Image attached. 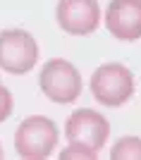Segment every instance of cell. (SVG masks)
I'll use <instances>...</instances> for the list:
<instances>
[{
  "instance_id": "7",
  "label": "cell",
  "mask_w": 141,
  "mask_h": 160,
  "mask_svg": "<svg viewBox=\"0 0 141 160\" xmlns=\"http://www.w3.org/2000/svg\"><path fill=\"white\" fill-rule=\"evenodd\" d=\"M103 17L105 29L115 38L127 43L141 38V0H110Z\"/></svg>"
},
{
  "instance_id": "8",
  "label": "cell",
  "mask_w": 141,
  "mask_h": 160,
  "mask_svg": "<svg viewBox=\"0 0 141 160\" xmlns=\"http://www.w3.org/2000/svg\"><path fill=\"white\" fill-rule=\"evenodd\" d=\"M113 160H141V136H122L110 148Z\"/></svg>"
},
{
  "instance_id": "1",
  "label": "cell",
  "mask_w": 141,
  "mask_h": 160,
  "mask_svg": "<svg viewBox=\"0 0 141 160\" xmlns=\"http://www.w3.org/2000/svg\"><path fill=\"white\" fill-rule=\"evenodd\" d=\"M91 96L103 108H122L136 91L134 72L122 62H103L91 74Z\"/></svg>"
},
{
  "instance_id": "5",
  "label": "cell",
  "mask_w": 141,
  "mask_h": 160,
  "mask_svg": "<svg viewBox=\"0 0 141 160\" xmlns=\"http://www.w3.org/2000/svg\"><path fill=\"white\" fill-rule=\"evenodd\" d=\"M65 136H67L69 143L86 146L91 151H101L108 143V136H110V122L98 110L81 108V110H74L67 117Z\"/></svg>"
},
{
  "instance_id": "10",
  "label": "cell",
  "mask_w": 141,
  "mask_h": 160,
  "mask_svg": "<svg viewBox=\"0 0 141 160\" xmlns=\"http://www.w3.org/2000/svg\"><path fill=\"white\" fill-rule=\"evenodd\" d=\"M14 110V98L3 84H0V122H5Z\"/></svg>"
},
{
  "instance_id": "6",
  "label": "cell",
  "mask_w": 141,
  "mask_h": 160,
  "mask_svg": "<svg viewBox=\"0 0 141 160\" xmlns=\"http://www.w3.org/2000/svg\"><path fill=\"white\" fill-rule=\"evenodd\" d=\"M55 19L65 33L88 36L101 24V5L98 0H58Z\"/></svg>"
},
{
  "instance_id": "3",
  "label": "cell",
  "mask_w": 141,
  "mask_h": 160,
  "mask_svg": "<svg viewBox=\"0 0 141 160\" xmlns=\"http://www.w3.org/2000/svg\"><path fill=\"white\" fill-rule=\"evenodd\" d=\"M38 88L43 91L48 100L58 105H69L81 96L84 81L79 69L65 58H53L41 67L38 74Z\"/></svg>"
},
{
  "instance_id": "11",
  "label": "cell",
  "mask_w": 141,
  "mask_h": 160,
  "mask_svg": "<svg viewBox=\"0 0 141 160\" xmlns=\"http://www.w3.org/2000/svg\"><path fill=\"white\" fill-rule=\"evenodd\" d=\"M3 158H5V153H3V146H0V160H3Z\"/></svg>"
},
{
  "instance_id": "2",
  "label": "cell",
  "mask_w": 141,
  "mask_h": 160,
  "mask_svg": "<svg viewBox=\"0 0 141 160\" xmlns=\"http://www.w3.org/2000/svg\"><path fill=\"white\" fill-rule=\"evenodd\" d=\"M58 141V124L46 115H31L22 120L14 132V151L24 160H46L55 153Z\"/></svg>"
},
{
  "instance_id": "4",
  "label": "cell",
  "mask_w": 141,
  "mask_h": 160,
  "mask_svg": "<svg viewBox=\"0 0 141 160\" xmlns=\"http://www.w3.org/2000/svg\"><path fill=\"white\" fill-rule=\"evenodd\" d=\"M38 62V43L24 29L0 31V69L7 74H27Z\"/></svg>"
},
{
  "instance_id": "9",
  "label": "cell",
  "mask_w": 141,
  "mask_h": 160,
  "mask_svg": "<svg viewBox=\"0 0 141 160\" xmlns=\"http://www.w3.org/2000/svg\"><path fill=\"white\" fill-rule=\"evenodd\" d=\"M62 160H98V151H91L86 146H77V143H69L67 148L60 151Z\"/></svg>"
}]
</instances>
